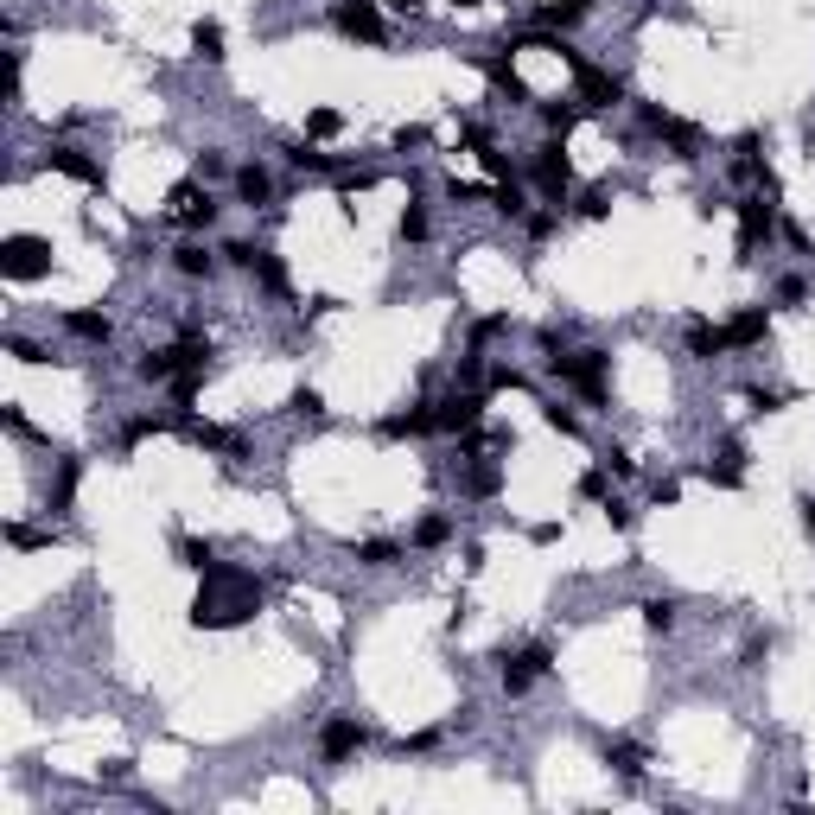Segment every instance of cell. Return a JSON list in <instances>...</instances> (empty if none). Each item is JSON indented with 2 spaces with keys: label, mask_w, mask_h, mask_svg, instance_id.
<instances>
[{
  "label": "cell",
  "mask_w": 815,
  "mask_h": 815,
  "mask_svg": "<svg viewBox=\"0 0 815 815\" xmlns=\"http://www.w3.org/2000/svg\"><path fill=\"white\" fill-rule=\"evenodd\" d=\"M765 650H771V637H752V644H745V669H758V663H765Z\"/></svg>",
  "instance_id": "obj_48"
},
{
  "label": "cell",
  "mask_w": 815,
  "mask_h": 815,
  "mask_svg": "<svg viewBox=\"0 0 815 815\" xmlns=\"http://www.w3.org/2000/svg\"><path fill=\"white\" fill-rule=\"evenodd\" d=\"M535 185H542L548 198H567L574 192V160H567V147L561 141H548V147H535Z\"/></svg>",
  "instance_id": "obj_5"
},
{
  "label": "cell",
  "mask_w": 815,
  "mask_h": 815,
  "mask_svg": "<svg viewBox=\"0 0 815 815\" xmlns=\"http://www.w3.org/2000/svg\"><path fill=\"white\" fill-rule=\"evenodd\" d=\"M223 255H230L236 268H255V249H249V242H230V249H223Z\"/></svg>",
  "instance_id": "obj_49"
},
{
  "label": "cell",
  "mask_w": 815,
  "mask_h": 815,
  "mask_svg": "<svg viewBox=\"0 0 815 815\" xmlns=\"http://www.w3.org/2000/svg\"><path fill=\"white\" fill-rule=\"evenodd\" d=\"M77 497V459H58V484H51V510H71Z\"/></svg>",
  "instance_id": "obj_27"
},
{
  "label": "cell",
  "mask_w": 815,
  "mask_h": 815,
  "mask_svg": "<svg viewBox=\"0 0 815 815\" xmlns=\"http://www.w3.org/2000/svg\"><path fill=\"white\" fill-rule=\"evenodd\" d=\"M765 332H771V312H765V306H745V312H733V319H726V351L765 344Z\"/></svg>",
  "instance_id": "obj_10"
},
{
  "label": "cell",
  "mask_w": 815,
  "mask_h": 815,
  "mask_svg": "<svg viewBox=\"0 0 815 815\" xmlns=\"http://www.w3.org/2000/svg\"><path fill=\"white\" fill-rule=\"evenodd\" d=\"M249 274H255V281H262L268 293H287V268H281V262H274V255H268V249H255V268H249Z\"/></svg>",
  "instance_id": "obj_26"
},
{
  "label": "cell",
  "mask_w": 815,
  "mask_h": 815,
  "mask_svg": "<svg viewBox=\"0 0 815 815\" xmlns=\"http://www.w3.org/2000/svg\"><path fill=\"white\" fill-rule=\"evenodd\" d=\"M497 484H504V472H497V465H472L465 491H472V497H497Z\"/></svg>",
  "instance_id": "obj_31"
},
{
  "label": "cell",
  "mask_w": 815,
  "mask_h": 815,
  "mask_svg": "<svg viewBox=\"0 0 815 815\" xmlns=\"http://www.w3.org/2000/svg\"><path fill=\"white\" fill-rule=\"evenodd\" d=\"M644 624L669 637V631H675V605H669V599H650V605H644Z\"/></svg>",
  "instance_id": "obj_36"
},
{
  "label": "cell",
  "mask_w": 815,
  "mask_h": 815,
  "mask_svg": "<svg viewBox=\"0 0 815 815\" xmlns=\"http://www.w3.org/2000/svg\"><path fill=\"white\" fill-rule=\"evenodd\" d=\"M580 115H586V109H561V102H548V109H542V121H548L554 134H574V128H580Z\"/></svg>",
  "instance_id": "obj_35"
},
{
  "label": "cell",
  "mask_w": 815,
  "mask_h": 815,
  "mask_svg": "<svg viewBox=\"0 0 815 815\" xmlns=\"http://www.w3.org/2000/svg\"><path fill=\"white\" fill-rule=\"evenodd\" d=\"M192 51H198L204 64H217V58H223V26H217V20H198V26H192Z\"/></svg>",
  "instance_id": "obj_24"
},
{
  "label": "cell",
  "mask_w": 815,
  "mask_h": 815,
  "mask_svg": "<svg viewBox=\"0 0 815 815\" xmlns=\"http://www.w3.org/2000/svg\"><path fill=\"white\" fill-rule=\"evenodd\" d=\"M580 497H599V504H605V472H586L580 478Z\"/></svg>",
  "instance_id": "obj_47"
},
{
  "label": "cell",
  "mask_w": 815,
  "mask_h": 815,
  "mask_svg": "<svg viewBox=\"0 0 815 815\" xmlns=\"http://www.w3.org/2000/svg\"><path fill=\"white\" fill-rule=\"evenodd\" d=\"M71 338H83V344H109V319H102V312H71Z\"/></svg>",
  "instance_id": "obj_25"
},
{
  "label": "cell",
  "mask_w": 815,
  "mask_h": 815,
  "mask_svg": "<svg viewBox=\"0 0 815 815\" xmlns=\"http://www.w3.org/2000/svg\"><path fill=\"white\" fill-rule=\"evenodd\" d=\"M179 433H185V440H192V446H204V453H242V440H236V433H223V427H211V421H179Z\"/></svg>",
  "instance_id": "obj_16"
},
{
  "label": "cell",
  "mask_w": 815,
  "mask_h": 815,
  "mask_svg": "<svg viewBox=\"0 0 815 815\" xmlns=\"http://www.w3.org/2000/svg\"><path fill=\"white\" fill-rule=\"evenodd\" d=\"M363 745H370V726H357L351 714H338V720H325V733H319V752L332 758V765H344V758H357Z\"/></svg>",
  "instance_id": "obj_7"
},
{
  "label": "cell",
  "mask_w": 815,
  "mask_h": 815,
  "mask_svg": "<svg viewBox=\"0 0 815 815\" xmlns=\"http://www.w3.org/2000/svg\"><path fill=\"white\" fill-rule=\"evenodd\" d=\"M580 211H586V217H605V211H612V198H605V192H586Z\"/></svg>",
  "instance_id": "obj_43"
},
{
  "label": "cell",
  "mask_w": 815,
  "mask_h": 815,
  "mask_svg": "<svg viewBox=\"0 0 815 815\" xmlns=\"http://www.w3.org/2000/svg\"><path fill=\"white\" fill-rule=\"evenodd\" d=\"M554 663L548 656V644H529V650H516V656H504V695H523V688L535 682V675H542Z\"/></svg>",
  "instance_id": "obj_9"
},
{
  "label": "cell",
  "mask_w": 815,
  "mask_h": 815,
  "mask_svg": "<svg viewBox=\"0 0 815 815\" xmlns=\"http://www.w3.org/2000/svg\"><path fill=\"white\" fill-rule=\"evenodd\" d=\"M484 77H491V83H497V90H504V96L529 102V83L516 77V64H510V58H491V64H484Z\"/></svg>",
  "instance_id": "obj_22"
},
{
  "label": "cell",
  "mask_w": 815,
  "mask_h": 815,
  "mask_svg": "<svg viewBox=\"0 0 815 815\" xmlns=\"http://www.w3.org/2000/svg\"><path fill=\"white\" fill-rule=\"evenodd\" d=\"M771 408H784V395H771V389H752V414H771Z\"/></svg>",
  "instance_id": "obj_44"
},
{
  "label": "cell",
  "mask_w": 815,
  "mask_h": 815,
  "mask_svg": "<svg viewBox=\"0 0 815 815\" xmlns=\"http://www.w3.org/2000/svg\"><path fill=\"white\" fill-rule=\"evenodd\" d=\"M803 523H809V535H815V504H803Z\"/></svg>",
  "instance_id": "obj_51"
},
{
  "label": "cell",
  "mask_w": 815,
  "mask_h": 815,
  "mask_svg": "<svg viewBox=\"0 0 815 815\" xmlns=\"http://www.w3.org/2000/svg\"><path fill=\"white\" fill-rule=\"evenodd\" d=\"M166 217H172V223H192V230H211V223H217V204H211V192H204L198 179H185V185H172Z\"/></svg>",
  "instance_id": "obj_4"
},
{
  "label": "cell",
  "mask_w": 815,
  "mask_h": 815,
  "mask_svg": "<svg viewBox=\"0 0 815 815\" xmlns=\"http://www.w3.org/2000/svg\"><path fill=\"white\" fill-rule=\"evenodd\" d=\"M548 427H554V433H580V421H574L567 408H548Z\"/></svg>",
  "instance_id": "obj_45"
},
{
  "label": "cell",
  "mask_w": 815,
  "mask_h": 815,
  "mask_svg": "<svg viewBox=\"0 0 815 815\" xmlns=\"http://www.w3.org/2000/svg\"><path fill=\"white\" fill-rule=\"evenodd\" d=\"M605 765L624 771V777H637V771H644V745H637V739H605Z\"/></svg>",
  "instance_id": "obj_20"
},
{
  "label": "cell",
  "mask_w": 815,
  "mask_h": 815,
  "mask_svg": "<svg viewBox=\"0 0 815 815\" xmlns=\"http://www.w3.org/2000/svg\"><path fill=\"white\" fill-rule=\"evenodd\" d=\"M803 293H809V287L796 281V274H784V281H777V300H784V306H796V300H803Z\"/></svg>",
  "instance_id": "obj_41"
},
{
  "label": "cell",
  "mask_w": 815,
  "mask_h": 815,
  "mask_svg": "<svg viewBox=\"0 0 815 815\" xmlns=\"http://www.w3.org/2000/svg\"><path fill=\"white\" fill-rule=\"evenodd\" d=\"M605 523H612V529H631V510H624L618 497H605Z\"/></svg>",
  "instance_id": "obj_42"
},
{
  "label": "cell",
  "mask_w": 815,
  "mask_h": 815,
  "mask_svg": "<svg viewBox=\"0 0 815 815\" xmlns=\"http://www.w3.org/2000/svg\"><path fill=\"white\" fill-rule=\"evenodd\" d=\"M771 236H777V211L765 198H745L739 204V255H752L758 242H771Z\"/></svg>",
  "instance_id": "obj_8"
},
{
  "label": "cell",
  "mask_w": 815,
  "mask_h": 815,
  "mask_svg": "<svg viewBox=\"0 0 815 815\" xmlns=\"http://www.w3.org/2000/svg\"><path fill=\"white\" fill-rule=\"evenodd\" d=\"M300 421H325V402H319V389H293V402H287Z\"/></svg>",
  "instance_id": "obj_34"
},
{
  "label": "cell",
  "mask_w": 815,
  "mask_h": 815,
  "mask_svg": "<svg viewBox=\"0 0 815 815\" xmlns=\"http://www.w3.org/2000/svg\"><path fill=\"white\" fill-rule=\"evenodd\" d=\"M535 20H542L548 32H567V26H580V20H586V0H548V7L535 13Z\"/></svg>",
  "instance_id": "obj_21"
},
{
  "label": "cell",
  "mask_w": 815,
  "mask_h": 815,
  "mask_svg": "<svg viewBox=\"0 0 815 815\" xmlns=\"http://www.w3.org/2000/svg\"><path fill=\"white\" fill-rule=\"evenodd\" d=\"M166 421H147V414H141V421H128V427H121V440H128V446H141L147 440V433H160Z\"/></svg>",
  "instance_id": "obj_39"
},
{
  "label": "cell",
  "mask_w": 815,
  "mask_h": 815,
  "mask_svg": "<svg viewBox=\"0 0 815 815\" xmlns=\"http://www.w3.org/2000/svg\"><path fill=\"white\" fill-rule=\"evenodd\" d=\"M580 109H612V102L624 96V83L612 77V71H593V64H580Z\"/></svg>",
  "instance_id": "obj_11"
},
{
  "label": "cell",
  "mask_w": 815,
  "mask_h": 815,
  "mask_svg": "<svg viewBox=\"0 0 815 815\" xmlns=\"http://www.w3.org/2000/svg\"><path fill=\"white\" fill-rule=\"evenodd\" d=\"M446 535H453V523H446V516H421V529H414V542H421V548H440Z\"/></svg>",
  "instance_id": "obj_33"
},
{
  "label": "cell",
  "mask_w": 815,
  "mask_h": 815,
  "mask_svg": "<svg viewBox=\"0 0 815 815\" xmlns=\"http://www.w3.org/2000/svg\"><path fill=\"white\" fill-rule=\"evenodd\" d=\"M491 204H497L504 217H523V192H516V179H504V185H497V192H491Z\"/></svg>",
  "instance_id": "obj_37"
},
{
  "label": "cell",
  "mask_w": 815,
  "mask_h": 815,
  "mask_svg": "<svg viewBox=\"0 0 815 815\" xmlns=\"http://www.w3.org/2000/svg\"><path fill=\"white\" fill-rule=\"evenodd\" d=\"M0 274H7V281H45L51 274V242L45 236H7L0 242Z\"/></svg>",
  "instance_id": "obj_2"
},
{
  "label": "cell",
  "mask_w": 815,
  "mask_h": 815,
  "mask_svg": "<svg viewBox=\"0 0 815 815\" xmlns=\"http://www.w3.org/2000/svg\"><path fill=\"white\" fill-rule=\"evenodd\" d=\"M548 370L561 383H574L586 402H605V351H561V357H548Z\"/></svg>",
  "instance_id": "obj_3"
},
{
  "label": "cell",
  "mask_w": 815,
  "mask_h": 815,
  "mask_svg": "<svg viewBox=\"0 0 815 815\" xmlns=\"http://www.w3.org/2000/svg\"><path fill=\"white\" fill-rule=\"evenodd\" d=\"M395 7H414V0H395Z\"/></svg>",
  "instance_id": "obj_52"
},
{
  "label": "cell",
  "mask_w": 815,
  "mask_h": 815,
  "mask_svg": "<svg viewBox=\"0 0 815 815\" xmlns=\"http://www.w3.org/2000/svg\"><path fill=\"white\" fill-rule=\"evenodd\" d=\"M478 414H484V395H472V389H465V395H453V402H440V408H433V421H440L446 433H472V427H478Z\"/></svg>",
  "instance_id": "obj_12"
},
{
  "label": "cell",
  "mask_w": 815,
  "mask_h": 815,
  "mask_svg": "<svg viewBox=\"0 0 815 815\" xmlns=\"http://www.w3.org/2000/svg\"><path fill=\"white\" fill-rule=\"evenodd\" d=\"M707 484H720V491H739V484H745V446L739 440L720 446V459L707 465Z\"/></svg>",
  "instance_id": "obj_14"
},
{
  "label": "cell",
  "mask_w": 815,
  "mask_h": 815,
  "mask_svg": "<svg viewBox=\"0 0 815 815\" xmlns=\"http://www.w3.org/2000/svg\"><path fill=\"white\" fill-rule=\"evenodd\" d=\"M433 427H440V421H433L427 402H414V408H402V414H389V421H383L389 440H414V433H433Z\"/></svg>",
  "instance_id": "obj_17"
},
{
  "label": "cell",
  "mask_w": 815,
  "mask_h": 815,
  "mask_svg": "<svg viewBox=\"0 0 815 815\" xmlns=\"http://www.w3.org/2000/svg\"><path fill=\"white\" fill-rule=\"evenodd\" d=\"M427 236V211H402V242H421Z\"/></svg>",
  "instance_id": "obj_40"
},
{
  "label": "cell",
  "mask_w": 815,
  "mask_h": 815,
  "mask_svg": "<svg viewBox=\"0 0 815 815\" xmlns=\"http://www.w3.org/2000/svg\"><path fill=\"white\" fill-rule=\"evenodd\" d=\"M357 561L363 567H389L395 561V542H389V535H370V542H357Z\"/></svg>",
  "instance_id": "obj_29"
},
{
  "label": "cell",
  "mask_w": 815,
  "mask_h": 815,
  "mask_svg": "<svg viewBox=\"0 0 815 815\" xmlns=\"http://www.w3.org/2000/svg\"><path fill=\"white\" fill-rule=\"evenodd\" d=\"M172 548H179V561H185V567H198V574H204V567H217V561H211V542H198V535H179Z\"/></svg>",
  "instance_id": "obj_28"
},
{
  "label": "cell",
  "mask_w": 815,
  "mask_h": 815,
  "mask_svg": "<svg viewBox=\"0 0 815 815\" xmlns=\"http://www.w3.org/2000/svg\"><path fill=\"white\" fill-rule=\"evenodd\" d=\"M338 32L357 45H383V13H376V0H338Z\"/></svg>",
  "instance_id": "obj_6"
},
{
  "label": "cell",
  "mask_w": 815,
  "mask_h": 815,
  "mask_svg": "<svg viewBox=\"0 0 815 815\" xmlns=\"http://www.w3.org/2000/svg\"><path fill=\"white\" fill-rule=\"evenodd\" d=\"M338 128H344V115H338V109H312V115H306V134H312V141H332Z\"/></svg>",
  "instance_id": "obj_30"
},
{
  "label": "cell",
  "mask_w": 815,
  "mask_h": 815,
  "mask_svg": "<svg viewBox=\"0 0 815 815\" xmlns=\"http://www.w3.org/2000/svg\"><path fill=\"white\" fill-rule=\"evenodd\" d=\"M688 351H695V357H720L726 351V325H688Z\"/></svg>",
  "instance_id": "obj_23"
},
{
  "label": "cell",
  "mask_w": 815,
  "mask_h": 815,
  "mask_svg": "<svg viewBox=\"0 0 815 815\" xmlns=\"http://www.w3.org/2000/svg\"><path fill=\"white\" fill-rule=\"evenodd\" d=\"M7 344H13V357H20V363H45L39 344H26V338H7Z\"/></svg>",
  "instance_id": "obj_46"
},
{
  "label": "cell",
  "mask_w": 815,
  "mask_h": 815,
  "mask_svg": "<svg viewBox=\"0 0 815 815\" xmlns=\"http://www.w3.org/2000/svg\"><path fill=\"white\" fill-rule=\"evenodd\" d=\"M268 192H274L268 166H236V198L242 204H268Z\"/></svg>",
  "instance_id": "obj_19"
},
{
  "label": "cell",
  "mask_w": 815,
  "mask_h": 815,
  "mask_svg": "<svg viewBox=\"0 0 815 815\" xmlns=\"http://www.w3.org/2000/svg\"><path fill=\"white\" fill-rule=\"evenodd\" d=\"M262 612V580L255 574H242V567H204V586H198V599H192V624L198 631H230V624L242 618H255Z\"/></svg>",
  "instance_id": "obj_1"
},
{
  "label": "cell",
  "mask_w": 815,
  "mask_h": 815,
  "mask_svg": "<svg viewBox=\"0 0 815 815\" xmlns=\"http://www.w3.org/2000/svg\"><path fill=\"white\" fill-rule=\"evenodd\" d=\"M7 542H13V548H45L51 535H45V529H26V523H7Z\"/></svg>",
  "instance_id": "obj_38"
},
{
  "label": "cell",
  "mask_w": 815,
  "mask_h": 815,
  "mask_svg": "<svg viewBox=\"0 0 815 815\" xmlns=\"http://www.w3.org/2000/svg\"><path fill=\"white\" fill-rule=\"evenodd\" d=\"M440 745V733H414V739H402V752H433Z\"/></svg>",
  "instance_id": "obj_50"
},
{
  "label": "cell",
  "mask_w": 815,
  "mask_h": 815,
  "mask_svg": "<svg viewBox=\"0 0 815 815\" xmlns=\"http://www.w3.org/2000/svg\"><path fill=\"white\" fill-rule=\"evenodd\" d=\"M51 172H64V179H77V185H102V166L83 147H51Z\"/></svg>",
  "instance_id": "obj_13"
},
{
  "label": "cell",
  "mask_w": 815,
  "mask_h": 815,
  "mask_svg": "<svg viewBox=\"0 0 815 815\" xmlns=\"http://www.w3.org/2000/svg\"><path fill=\"white\" fill-rule=\"evenodd\" d=\"M172 268L185 274V281H211V268H217V255L204 249V242H179L172 249Z\"/></svg>",
  "instance_id": "obj_18"
},
{
  "label": "cell",
  "mask_w": 815,
  "mask_h": 815,
  "mask_svg": "<svg viewBox=\"0 0 815 815\" xmlns=\"http://www.w3.org/2000/svg\"><path fill=\"white\" fill-rule=\"evenodd\" d=\"M287 160L300 166V172H332V153H319V147H306V141H300V147H287Z\"/></svg>",
  "instance_id": "obj_32"
},
{
  "label": "cell",
  "mask_w": 815,
  "mask_h": 815,
  "mask_svg": "<svg viewBox=\"0 0 815 815\" xmlns=\"http://www.w3.org/2000/svg\"><path fill=\"white\" fill-rule=\"evenodd\" d=\"M644 121H650V134H663V141L675 147V153H695V121H675V115H663V109H644Z\"/></svg>",
  "instance_id": "obj_15"
}]
</instances>
